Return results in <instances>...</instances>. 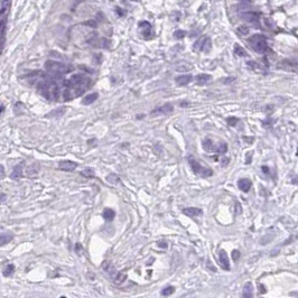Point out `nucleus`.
<instances>
[{"label": "nucleus", "instance_id": "f257e3e1", "mask_svg": "<svg viewBox=\"0 0 298 298\" xmlns=\"http://www.w3.org/2000/svg\"><path fill=\"white\" fill-rule=\"evenodd\" d=\"M90 85L91 80L89 77L81 74L72 75L71 79L65 82V86H66V90L64 91L65 100H72L74 98H77L84 91H86Z\"/></svg>", "mask_w": 298, "mask_h": 298}, {"label": "nucleus", "instance_id": "f03ea898", "mask_svg": "<svg viewBox=\"0 0 298 298\" xmlns=\"http://www.w3.org/2000/svg\"><path fill=\"white\" fill-rule=\"evenodd\" d=\"M188 163H190V168H192L193 172L195 173L197 176H200V177L206 178V177H211L212 175H213V170H212L211 168L202 166L193 156L188 157Z\"/></svg>", "mask_w": 298, "mask_h": 298}, {"label": "nucleus", "instance_id": "7ed1b4c3", "mask_svg": "<svg viewBox=\"0 0 298 298\" xmlns=\"http://www.w3.org/2000/svg\"><path fill=\"white\" fill-rule=\"evenodd\" d=\"M249 43L252 46V48L255 49L257 53L263 54V53L267 52V48H268L267 39H266L265 36H262V35H260V34L252 35V36L249 38Z\"/></svg>", "mask_w": 298, "mask_h": 298}, {"label": "nucleus", "instance_id": "20e7f679", "mask_svg": "<svg viewBox=\"0 0 298 298\" xmlns=\"http://www.w3.org/2000/svg\"><path fill=\"white\" fill-rule=\"evenodd\" d=\"M45 66H46L47 71L54 73V74H65V73L69 72V69L65 64H63V63L48 61V62H46Z\"/></svg>", "mask_w": 298, "mask_h": 298}, {"label": "nucleus", "instance_id": "39448f33", "mask_svg": "<svg viewBox=\"0 0 298 298\" xmlns=\"http://www.w3.org/2000/svg\"><path fill=\"white\" fill-rule=\"evenodd\" d=\"M211 47H212L211 39L207 38V37H205V36H203V37H201V38H198L197 41H195L193 48H194V51H196V52H205V53H207V52L211 51Z\"/></svg>", "mask_w": 298, "mask_h": 298}, {"label": "nucleus", "instance_id": "423d86ee", "mask_svg": "<svg viewBox=\"0 0 298 298\" xmlns=\"http://www.w3.org/2000/svg\"><path fill=\"white\" fill-rule=\"evenodd\" d=\"M242 19L248 23H250L251 25L257 26V28H259L260 23H259V16L257 15L256 13H252V11H247V13L242 14Z\"/></svg>", "mask_w": 298, "mask_h": 298}, {"label": "nucleus", "instance_id": "0eeeda50", "mask_svg": "<svg viewBox=\"0 0 298 298\" xmlns=\"http://www.w3.org/2000/svg\"><path fill=\"white\" fill-rule=\"evenodd\" d=\"M174 111V106L172 103H166L164 106L159 107V108L155 109L152 111V116H158V114H169Z\"/></svg>", "mask_w": 298, "mask_h": 298}, {"label": "nucleus", "instance_id": "6e6552de", "mask_svg": "<svg viewBox=\"0 0 298 298\" xmlns=\"http://www.w3.org/2000/svg\"><path fill=\"white\" fill-rule=\"evenodd\" d=\"M139 27H140V30H141L142 36L145 38H152V25L148 23V21H141L139 24Z\"/></svg>", "mask_w": 298, "mask_h": 298}, {"label": "nucleus", "instance_id": "1a4fd4ad", "mask_svg": "<svg viewBox=\"0 0 298 298\" xmlns=\"http://www.w3.org/2000/svg\"><path fill=\"white\" fill-rule=\"evenodd\" d=\"M182 212L190 218H198V216L203 215V211L198 207H185L183 208Z\"/></svg>", "mask_w": 298, "mask_h": 298}, {"label": "nucleus", "instance_id": "9d476101", "mask_svg": "<svg viewBox=\"0 0 298 298\" xmlns=\"http://www.w3.org/2000/svg\"><path fill=\"white\" fill-rule=\"evenodd\" d=\"M77 167V164L71 160H63L58 164V169L64 170V172H73Z\"/></svg>", "mask_w": 298, "mask_h": 298}, {"label": "nucleus", "instance_id": "9b49d317", "mask_svg": "<svg viewBox=\"0 0 298 298\" xmlns=\"http://www.w3.org/2000/svg\"><path fill=\"white\" fill-rule=\"evenodd\" d=\"M218 259H220V263H221L222 268H223L224 270H230L229 257H228V253H226L224 250H220V252H218Z\"/></svg>", "mask_w": 298, "mask_h": 298}, {"label": "nucleus", "instance_id": "f8f14e48", "mask_svg": "<svg viewBox=\"0 0 298 298\" xmlns=\"http://www.w3.org/2000/svg\"><path fill=\"white\" fill-rule=\"evenodd\" d=\"M192 80H193L192 75L185 74V75H179V76L176 77V79H175V82H176L177 85H179V86H185V85H187Z\"/></svg>", "mask_w": 298, "mask_h": 298}, {"label": "nucleus", "instance_id": "ddd939ff", "mask_svg": "<svg viewBox=\"0 0 298 298\" xmlns=\"http://www.w3.org/2000/svg\"><path fill=\"white\" fill-rule=\"evenodd\" d=\"M251 186H252L251 180L248 179V178H241V179H239V182H238V187L244 193L249 192Z\"/></svg>", "mask_w": 298, "mask_h": 298}, {"label": "nucleus", "instance_id": "4468645a", "mask_svg": "<svg viewBox=\"0 0 298 298\" xmlns=\"http://www.w3.org/2000/svg\"><path fill=\"white\" fill-rule=\"evenodd\" d=\"M102 269L106 271V273H108L109 275L111 276V277H114L116 276V273H118L116 270V268H114V266L111 263L110 261H108V260H106V261H103V263H102Z\"/></svg>", "mask_w": 298, "mask_h": 298}, {"label": "nucleus", "instance_id": "2eb2a0df", "mask_svg": "<svg viewBox=\"0 0 298 298\" xmlns=\"http://www.w3.org/2000/svg\"><path fill=\"white\" fill-rule=\"evenodd\" d=\"M203 148H204V150L205 152H215V146L216 145L214 144V141L212 140L211 138H205L203 140Z\"/></svg>", "mask_w": 298, "mask_h": 298}, {"label": "nucleus", "instance_id": "dca6fc26", "mask_svg": "<svg viewBox=\"0 0 298 298\" xmlns=\"http://www.w3.org/2000/svg\"><path fill=\"white\" fill-rule=\"evenodd\" d=\"M99 98V94L97 92L94 93H90V94H87L84 97V99H83L82 103L84 104V106H89V104H91V103L95 102V101L98 100Z\"/></svg>", "mask_w": 298, "mask_h": 298}, {"label": "nucleus", "instance_id": "f3484780", "mask_svg": "<svg viewBox=\"0 0 298 298\" xmlns=\"http://www.w3.org/2000/svg\"><path fill=\"white\" fill-rule=\"evenodd\" d=\"M243 297H252L253 296V285L252 283H247L244 285L243 288V294H242Z\"/></svg>", "mask_w": 298, "mask_h": 298}, {"label": "nucleus", "instance_id": "a211bd4d", "mask_svg": "<svg viewBox=\"0 0 298 298\" xmlns=\"http://www.w3.org/2000/svg\"><path fill=\"white\" fill-rule=\"evenodd\" d=\"M103 218L106 220V221L110 222L112 221L113 218H114V216H116V212L113 211L112 208H104V211H103Z\"/></svg>", "mask_w": 298, "mask_h": 298}, {"label": "nucleus", "instance_id": "6ab92c4d", "mask_svg": "<svg viewBox=\"0 0 298 298\" xmlns=\"http://www.w3.org/2000/svg\"><path fill=\"white\" fill-rule=\"evenodd\" d=\"M14 239V235L11 233H3L0 234V247L9 243Z\"/></svg>", "mask_w": 298, "mask_h": 298}, {"label": "nucleus", "instance_id": "aec40b11", "mask_svg": "<svg viewBox=\"0 0 298 298\" xmlns=\"http://www.w3.org/2000/svg\"><path fill=\"white\" fill-rule=\"evenodd\" d=\"M212 80V76L208 74H198L197 76H196V81H197V84L200 85H203L205 84V83H207L208 81Z\"/></svg>", "mask_w": 298, "mask_h": 298}, {"label": "nucleus", "instance_id": "412c9836", "mask_svg": "<svg viewBox=\"0 0 298 298\" xmlns=\"http://www.w3.org/2000/svg\"><path fill=\"white\" fill-rule=\"evenodd\" d=\"M127 279V273H117L116 276L113 277V280H114V284H117V285H120V284H122L124 281H126Z\"/></svg>", "mask_w": 298, "mask_h": 298}, {"label": "nucleus", "instance_id": "4be33fe9", "mask_svg": "<svg viewBox=\"0 0 298 298\" xmlns=\"http://www.w3.org/2000/svg\"><path fill=\"white\" fill-rule=\"evenodd\" d=\"M215 152H218V154H225L228 152V145L224 141H221L215 146Z\"/></svg>", "mask_w": 298, "mask_h": 298}, {"label": "nucleus", "instance_id": "5701e85b", "mask_svg": "<svg viewBox=\"0 0 298 298\" xmlns=\"http://www.w3.org/2000/svg\"><path fill=\"white\" fill-rule=\"evenodd\" d=\"M21 174H23V165H18V166H16L15 169H14L11 177L15 178V179H18L21 176Z\"/></svg>", "mask_w": 298, "mask_h": 298}, {"label": "nucleus", "instance_id": "b1692460", "mask_svg": "<svg viewBox=\"0 0 298 298\" xmlns=\"http://www.w3.org/2000/svg\"><path fill=\"white\" fill-rule=\"evenodd\" d=\"M234 53H235V55H238V56H247V52L244 51L243 47H241L239 45V44H235L234 45Z\"/></svg>", "mask_w": 298, "mask_h": 298}, {"label": "nucleus", "instance_id": "393cba45", "mask_svg": "<svg viewBox=\"0 0 298 298\" xmlns=\"http://www.w3.org/2000/svg\"><path fill=\"white\" fill-rule=\"evenodd\" d=\"M81 175H83L84 177L92 178V177H94L95 173H94V169H92V168H90V167H86L81 172Z\"/></svg>", "mask_w": 298, "mask_h": 298}, {"label": "nucleus", "instance_id": "a878e982", "mask_svg": "<svg viewBox=\"0 0 298 298\" xmlns=\"http://www.w3.org/2000/svg\"><path fill=\"white\" fill-rule=\"evenodd\" d=\"M15 273V266L14 265H8L7 267L3 269V276L5 277H9V276H11L13 273Z\"/></svg>", "mask_w": 298, "mask_h": 298}, {"label": "nucleus", "instance_id": "bb28decb", "mask_svg": "<svg viewBox=\"0 0 298 298\" xmlns=\"http://www.w3.org/2000/svg\"><path fill=\"white\" fill-rule=\"evenodd\" d=\"M174 291H175V288L173 287V286H168V287L164 288L160 294H162V296H170Z\"/></svg>", "mask_w": 298, "mask_h": 298}, {"label": "nucleus", "instance_id": "cd10ccee", "mask_svg": "<svg viewBox=\"0 0 298 298\" xmlns=\"http://www.w3.org/2000/svg\"><path fill=\"white\" fill-rule=\"evenodd\" d=\"M26 172H27V174H29V176H30V174L36 175L37 173H38V166H36V165H30V166L27 167Z\"/></svg>", "mask_w": 298, "mask_h": 298}, {"label": "nucleus", "instance_id": "c85d7f7f", "mask_svg": "<svg viewBox=\"0 0 298 298\" xmlns=\"http://www.w3.org/2000/svg\"><path fill=\"white\" fill-rule=\"evenodd\" d=\"M65 112V108H61V109H57V110H55L54 112L49 113V114H47L46 117H58V116H62V114H64Z\"/></svg>", "mask_w": 298, "mask_h": 298}, {"label": "nucleus", "instance_id": "c756f323", "mask_svg": "<svg viewBox=\"0 0 298 298\" xmlns=\"http://www.w3.org/2000/svg\"><path fill=\"white\" fill-rule=\"evenodd\" d=\"M107 180L110 183H112V184H117V183L119 182V177L117 176L116 174H111L109 175L108 177H107Z\"/></svg>", "mask_w": 298, "mask_h": 298}, {"label": "nucleus", "instance_id": "7c9ffc66", "mask_svg": "<svg viewBox=\"0 0 298 298\" xmlns=\"http://www.w3.org/2000/svg\"><path fill=\"white\" fill-rule=\"evenodd\" d=\"M238 33L240 35H247V34H249V28H248L247 26H240L239 28H238Z\"/></svg>", "mask_w": 298, "mask_h": 298}, {"label": "nucleus", "instance_id": "2f4dec72", "mask_svg": "<svg viewBox=\"0 0 298 298\" xmlns=\"http://www.w3.org/2000/svg\"><path fill=\"white\" fill-rule=\"evenodd\" d=\"M226 121H228V124L229 126H235L236 124H238V121H239V119L235 118V117H230V118L226 119Z\"/></svg>", "mask_w": 298, "mask_h": 298}, {"label": "nucleus", "instance_id": "473e14b6", "mask_svg": "<svg viewBox=\"0 0 298 298\" xmlns=\"http://www.w3.org/2000/svg\"><path fill=\"white\" fill-rule=\"evenodd\" d=\"M174 36H175V38L182 39V38H184V36H185V31H183V30H176V31L174 33Z\"/></svg>", "mask_w": 298, "mask_h": 298}, {"label": "nucleus", "instance_id": "72a5a7b5", "mask_svg": "<svg viewBox=\"0 0 298 298\" xmlns=\"http://www.w3.org/2000/svg\"><path fill=\"white\" fill-rule=\"evenodd\" d=\"M239 258H240V251L239 250H233V251H232V259H233V261L239 260Z\"/></svg>", "mask_w": 298, "mask_h": 298}, {"label": "nucleus", "instance_id": "f704fd0d", "mask_svg": "<svg viewBox=\"0 0 298 298\" xmlns=\"http://www.w3.org/2000/svg\"><path fill=\"white\" fill-rule=\"evenodd\" d=\"M248 65H249V66L251 67L252 69H258V64L256 62H253V61H249V62H248Z\"/></svg>", "mask_w": 298, "mask_h": 298}, {"label": "nucleus", "instance_id": "c9c22d12", "mask_svg": "<svg viewBox=\"0 0 298 298\" xmlns=\"http://www.w3.org/2000/svg\"><path fill=\"white\" fill-rule=\"evenodd\" d=\"M229 162H230L229 158H226V157H223V158H222V166H223V167H225L226 165L229 164Z\"/></svg>", "mask_w": 298, "mask_h": 298}, {"label": "nucleus", "instance_id": "e433bc0d", "mask_svg": "<svg viewBox=\"0 0 298 298\" xmlns=\"http://www.w3.org/2000/svg\"><path fill=\"white\" fill-rule=\"evenodd\" d=\"M81 250H82V246H81L80 243H77L76 246H75V251H76L77 253H79V255H80V253H81L80 251H81Z\"/></svg>", "mask_w": 298, "mask_h": 298}, {"label": "nucleus", "instance_id": "4c0bfd02", "mask_svg": "<svg viewBox=\"0 0 298 298\" xmlns=\"http://www.w3.org/2000/svg\"><path fill=\"white\" fill-rule=\"evenodd\" d=\"M5 176V168L3 167V165H0V178H3Z\"/></svg>", "mask_w": 298, "mask_h": 298}, {"label": "nucleus", "instance_id": "58836bf2", "mask_svg": "<svg viewBox=\"0 0 298 298\" xmlns=\"http://www.w3.org/2000/svg\"><path fill=\"white\" fill-rule=\"evenodd\" d=\"M158 244H160V246H159L160 248H165V249L167 248V243H166L165 241H159V242H158Z\"/></svg>", "mask_w": 298, "mask_h": 298}, {"label": "nucleus", "instance_id": "ea45409f", "mask_svg": "<svg viewBox=\"0 0 298 298\" xmlns=\"http://www.w3.org/2000/svg\"><path fill=\"white\" fill-rule=\"evenodd\" d=\"M261 169H262V172H265L266 174H269V168H268L267 166H262Z\"/></svg>", "mask_w": 298, "mask_h": 298}, {"label": "nucleus", "instance_id": "a19ab883", "mask_svg": "<svg viewBox=\"0 0 298 298\" xmlns=\"http://www.w3.org/2000/svg\"><path fill=\"white\" fill-rule=\"evenodd\" d=\"M235 206H238V211H235V212H236L238 214H240V213H241V206H240V203H239V202H236Z\"/></svg>", "mask_w": 298, "mask_h": 298}, {"label": "nucleus", "instance_id": "79ce46f5", "mask_svg": "<svg viewBox=\"0 0 298 298\" xmlns=\"http://www.w3.org/2000/svg\"><path fill=\"white\" fill-rule=\"evenodd\" d=\"M187 106H188L187 101H182V102H180V107H187Z\"/></svg>", "mask_w": 298, "mask_h": 298}, {"label": "nucleus", "instance_id": "37998d69", "mask_svg": "<svg viewBox=\"0 0 298 298\" xmlns=\"http://www.w3.org/2000/svg\"><path fill=\"white\" fill-rule=\"evenodd\" d=\"M3 106H0V114L3 113Z\"/></svg>", "mask_w": 298, "mask_h": 298}]
</instances>
